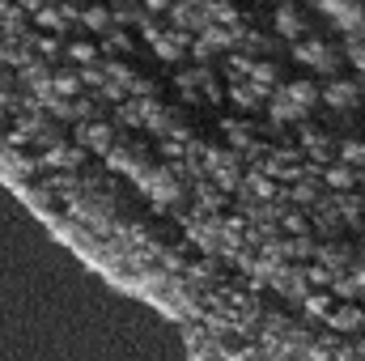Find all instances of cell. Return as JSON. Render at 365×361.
<instances>
[{
  "label": "cell",
  "instance_id": "277c9868",
  "mask_svg": "<svg viewBox=\"0 0 365 361\" xmlns=\"http://www.w3.org/2000/svg\"><path fill=\"white\" fill-rule=\"evenodd\" d=\"M208 171H212V179L221 183L225 191H234L242 175H238V162H234V153H208Z\"/></svg>",
  "mask_w": 365,
  "mask_h": 361
},
{
  "label": "cell",
  "instance_id": "3957f363",
  "mask_svg": "<svg viewBox=\"0 0 365 361\" xmlns=\"http://www.w3.org/2000/svg\"><path fill=\"white\" fill-rule=\"evenodd\" d=\"M140 187H145V195L153 200V204H175L182 195V183L170 175V171H145L140 175Z\"/></svg>",
  "mask_w": 365,
  "mask_h": 361
},
{
  "label": "cell",
  "instance_id": "603a6c76",
  "mask_svg": "<svg viewBox=\"0 0 365 361\" xmlns=\"http://www.w3.org/2000/svg\"><path fill=\"white\" fill-rule=\"evenodd\" d=\"M361 200H365V191H361Z\"/></svg>",
  "mask_w": 365,
  "mask_h": 361
},
{
  "label": "cell",
  "instance_id": "e0dca14e",
  "mask_svg": "<svg viewBox=\"0 0 365 361\" xmlns=\"http://www.w3.org/2000/svg\"><path fill=\"white\" fill-rule=\"evenodd\" d=\"M242 187H247V195H255V200H272V195H276L272 179H264V175H251Z\"/></svg>",
  "mask_w": 365,
  "mask_h": 361
},
{
  "label": "cell",
  "instance_id": "8992f818",
  "mask_svg": "<svg viewBox=\"0 0 365 361\" xmlns=\"http://www.w3.org/2000/svg\"><path fill=\"white\" fill-rule=\"evenodd\" d=\"M302 30H306V21H302V13L297 9H276V34L280 39H302Z\"/></svg>",
  "mask_w": 365,
  "mask_h": 361
},
{
  "label": "cell",
  "instance_id": "ac0fdd59",
  "mask_svg": "<svg viewBox=\"0 0 365 361\" xmlns=\"http://www.w3.org/2000/svg\"><path fill=\"white\" fill-rule=\"evenodd\" d=\"M51 90L60 93V98H73V93H81V77H56Z\"/></svg>",
  "mask_w": 365,
  "mask_h": 361
},
{
  "label": "cell",
  "instance_id": "ffe728a7",
  "mask_svg": "<svg viewBox=\"0 0 365 361\" xmlns=\"http://www.w3.org/2000/svg\"><path fill=\"white\" fill-rule=\"evenodd\" d=\"M306 149H310V158H319V162H327V141H323V136H314V132H306Z\"/></svg>",
  "mask_w": 365,
  "mask_h": 361
},
{
  "label": "cell",
  "instance_id": "9c48e42d",
  "mask_svg": "<svg viewBox=\"0 0 365 361\" xmlns=\"http://www.w3.org/2000/svg\"><path fill=\"white\" fill-rule=\"evenodd\" d=\"M327 323H331L336 332H361L365 315H361V310H353V306H344V310H331V315H327Z\"/></svg>",
  "mask_w": 365,
  "mask_h": 361
},
{
  "label": "cell",
  "instance_id": "2e32d148",
  "mask_svg": "<svg viewBox=\"0 0 365 361\" xmlns=\"http://www.w3.org/2000/svg\"><path fill=\"white\" fill-rule=\"evenodd\" d=\"M247 77H251L259 90H272V86H276V64H268V60H264V64H251V73H247Z\"/></svg>",
  "mask_w": 365,
  "mask_h": 361
},
{
  "label": "cell",
  "instance_id": "9a60e30c",
  "mask_svg": "<svg viewBox=\"0 0 365 361\" xmlns=\"http://www.w3.org/2000/svg\"><path fill=\"white\" fill-rule=\"evenodd\" d=\"M259 86H255V81H247V86H234V102H238V106H242V111H255V106H259Z\"/></svg>",
  "mask_w": 365,
  "mask_h": 361
},
{
  "label": "cell",
  "instance_id": "7402d4cb",
  "mask_svg": "<svg viewBox=\"0 0 365 361\" xmlns=\"http://www.w3.org/2000/svg\"><path fill=\"white\" fill-rule=\"evenodd\" d=\"M353 64H357V68H365V43H357V47H353Z\"/></svg>",
  "mask_w": 365,
  "mask_h": 361
},
{
  "label": "cell",
  "instance_id": "6da1fadb",
  "mask_svg": "<svg viewBox=\"0 0 365 361\" xmlns=\"http://www.w3.org/2000/svg\"><path fill=\"white\" fill-rule=\"evenodd\" d=\"M293 60L302 64V68H319V73H336L340 68V56H336V47H327V43H302L297 39V47H293Z\"/></svg>",
  "mask_w": 365,
  "mask_h": 361
},
{
  "label": "cell",
  "instance_id": "5b68a950",
  "mask_svg": "<svg viewBox=\"0 0 365 361\" xmlns=\"http://www.w3.org/2000/svg\"><path fill=\"white\" fill-rule=\"evenodd\" d=\"M268 111H272L276 123H297V119H306V106H297V102H293L284 90L272 93V106H268Z\"/></svg>",
  "mask_w": 365,
  "mask_h": 361
},
{
  "label": "cell",
  "instance_id": "d6986e66",
  "mask_svg": "<svg viewBox=\"0 0 365 361\" xmlns=\"http://www.w3.org/2000/svg\"><path fill=\"white\" fill-rule=\"evenodd\" d=\"M93 56H98V51H93L90 43H73V47H68V60H77V64H93Z\"/></svg>",
  "mask_w": 365,
  "mask_h": 361
},
{
  "label": "cell",
  "instance_id": "7a4b0ae2",
  "mask_svg": "<svg viewBox=\"0 0 365 361\" xmlns=\"http://www.w3.org/2000/svg\"><path fill=\"white\" fill-rule=\"evenodd\" d=\"M319 9L344 30V34H357V30H365V4L361 0H319Z\"/></svg>",
  "mask_w": 365,
  "mask_h": 361
},
{
  "label": "cell",
  "instance_id": "8fae6325",
  "mask_svg": "<svg viewBox=\"0 0 365 361\" xmlns=\"http://www.w3.org/2000/svg\"><path fill=\"white\" fill-rule=\"evenodd\" d=\"M153 51H158V60H170V64H175V60H182L187 43H182V39H170V34H158V39H153Z\"/></svg>",
  "mask_w": 365,
  "mask_h": 361
},
{
  "label": "cell",
  "instance_id": "5bb4252c",
  "mask_svg": "<svg viewBox=\"0 0 365 361\" xmlns=\"http://www.w3.org/2000/svg\"><path fill=\"white\" fill-rule=\"evenodd\" d=\"M340 162H349L353 171H361L365 166V141H344L340 145Z\"/></svg>",
  "mask_w": 365,
  "mask_h": 361
},
{
  "label": "cell",
  "instance_id": "44dd1931",
  "mask_svg": "<svg viewBox=\"0 0 365 361\" xmlns=\"http://www.w3.org/2000/svg\"><path fill=\"white\" fill-rule=\"evenodd\" d=\"M306 310L310 315H331V298H306Z\"/></svg>",
  "mask_w": 365,
  "mask_h": 361
},
{
  "label": "cell",
  "instance_id": "4fadbf2b",
  "mask_svg": "<svg viewBox=\"0 0 365 361\" xmlns=\"http://www.w3.org/2000/svg\"><path fill=\"white\" fill-rule=\"evenodd\" d=\"M327 183H331L336 191H349V187L357 183V171H353L349 162H340V166H331V171H327Z\"/></svg>",
  "mask_w": 365,
  "mask_h": 361
},
{
  "label": "cell",
  "instance_id": "52a82bcc",
  "mask_svg": "<svg viewBox=\"0 0 365 361\" xmlns=\"http://www.w3.org/2000/svg\"><path fill=\"white\" fill-rule=\"evenodd\" d=\"M280 90L289 93L297 106H306V111H314V106H319V98H323V90H319V86H310V81H289V86H280Z\"/></svg>",
  "mask_w": 365,
  "mask_h": 361
},
{
  "label": "cell",
  "instance_id": "30bf717a",
  "mask_svg": "<svg viewBox=\"0 0 365 361\" xmlns=\"http://www.w3.org/2000/svg\"><path fill=\"white\" fill-rule=\"evenodd\" d=\"M77 136H81V141H86L90 149H98V153H106V149L115 145V141H110V128H106V123H90V128H81Z\"/></svg>",
  "mask_w": 365,
  "mask_h": 361
},
{
  "label": "cell",
  "instance_id": "7c38bea8",
  "mask_svg": "<svg viewBox=\"0 0 365 361\" xmlns=\"http://www.w3.org/2000/svg\"><path fill=\"white\" fill-rule=\"evenodd\" d=\"M110 9H102V4H90V9H81V26L86 30H110Z\"/></svg>",
  "mask_w": 365,
  "mask_h": 361
},
{
  "label": "cell",
  "instance_id": "ba28073f",
  "mask_svg": "<svg viewBox=\"0 0 365 361\" xmlns=\"http://www.w3.org/2000/svg\"><path fill=\"white\" fill-rule=\"evenodd\" d=\"M323 102H331V106H357V86L353 81H331L327 90H323Z\"/></svg>",
  "mask_w": 365,
  "mask_h": 361
},
{
  "label": "cell",
  "instance_id": "cb8c5ba5",
  "mask_svg": "<svg viewBox=\"0 0 365 361\" xmlns=\"http://www.w3.org/2000/svg\"><path fill=\"white\" fill-rule=\"evenodd\" d=\"M361 4H365V0H361Z\"/></svg>",
  "mask_w": 365,
  "mask_h": 361
}]
</instances>
